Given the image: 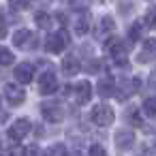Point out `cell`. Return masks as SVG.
Masks as SVG:
<instances>
[{
  "label": "cell",
  "instance_id": "cell-21",
  "mask_svg": "<svg viewBox=\"0 0 156 156\" xmlns=\"http://www.w3.org/2000/svg\"><path fill=\"white\" fill-rule=\"evenodd\" d=\"M47 156H69V154H66L64 143H54V145L47 150Z\"/></svg>",
  "mask_w": 156,
  "mask_h": 156
},
{
  "label": "cell",
  "instance_id": "cell-24",
  "mask_svg": "<svg viewBox=\"0 0 156 156\" xmlns=\"http://www.w3.org/2000/svg\"><path fill=\"white\" fill-rule=\"evenodd\" d=\"M88 156H107V152H105V147H103V145L94 143V145H90V152H88Z\"/></svg>",
  "mask_w": 156,
  "mask_h": 156
},
{
  "label": "cell",
  "instance_id": "cell-13",
  "mask_svg": "<svg viewBox=\"0 0 156 156\" xmlns=\"http://www.w3.org/2000/svg\"><path fill=\"white\" fill-rule=\"evenodd\" d=\"M34 45V37H32V32L30 30H17L15 34H13V45H17V47H24V45Z\"/></svg>",
  "mask_w": 156,
  "mask_h": 156
},
{
  "label": "cell",
  "instance_id": "cell-16",
  "mask_svg": "<svg viewBox=\"0 0 156 156\" xmlns=\"http://www.w3.org/2000/svg\"><path fill=\"white\" fill-rule=\"evenodd\" d=\"M98 32H101V34H111V32H115V22H113V17L105 15V17L101 20V24H98Z\"/></svg>",
  "mask_w": 156,
  "mask_h": 156
},
{
  "label": "cell",
  "instance_id": "cell-23",
  "mask_svg": "<svg viewBox=\"0 0 156 156\" xmlns=\"http://www.w3.org/2000/svg\"><path fill=\"white\" fill-rule=\"evenodd\" d=\"M139 37H141V24H133L130 30H128V39L130 41H137Z\"/></svg>",
  "mask_w": 156,
  "mask_h": 156
},
{
  "label": "cell",
  "instance_id": "cell-1",
  "mask_svg": "<svg viewBox=\"0 0 156 156\" xmlns=\"http://www.w3.org/2000/svg\"><path fill=\"white\" fill-rule=\"evenodd\" d=\"M71 43V37L66 30H60V32H49L47 39H45V49L49 54H62Z\"/></svg>",
  "mask_w": 156,
  "mask_h": 156
},
{
  "label": "cell",
  "instance_id": "cell-22",
  "mask_svg": "<svg viewBox=\"0 0 156 156\" xmlns=\"http://www.w3.org/2000/svg\"><path fill=\"white\" fill-rule=\"evenodd\" d=\"M143 109H145V113L147 115H156V96H150V98H145V103H143Z\"/></svg>",
  "mask_w": 156,
  "mask_h": 156
},
{
  "label": "cell",
  "instance_id": "cell-20",
  "mask_svg": "<svg viewBox=\"0 0 156 156\" xmlns=\"http://www.w3.org/2000/svg\"><path fill=\"white\" fill-rule=\"evenodd\" d=\"M49 22H51V20H49V15H47L45 11H39V13L34 15V24H37L39 28H47Z\"/></svg>",
  "mask_w": 156,
  "mask_h": 156
},
{
  "label": "cell",
  "instance_id": "cell-8",
  "mask_svg": "<svg viewBox=\"0 0 156 156\" xmlns=\"http://www.w3.org/2000/svg\"><path fill=\"white\" fill-rule=\"evenodd\" d=\"M113 141H115V145H118L120 150H128V147H133V143H135V133H133V130H126V128H120V130H115Z\"/></svg>",
  "mask_w": 156,
  "mask_h": 156
},
{
  "label": "cell",
  "instance_id": "cell-25",
  "mask_svg": "<svg viewBox=\"0 0 156 156\" xmlns=\"http://www.w3.org/2000/svg\"><path fill=\"white\" fill-rule=\"evenodd\" d=\"M145 22L152 26V28H156V9H152V11H147V17H145Z\"/></svg>",
  "mask_w": 156,
  "mask_h": 156
},
{
  "label": "cell",
  "instance_id": "cell-2",
  "mask_svg": "<svg viewBox=\"0 0 156 156\" xmlns=\"http://www.w3.org/2000/svg\"><path fill=\"white\" fill-rule=\"evenodd\" d=\"M90 118H92V122L96 124V126H109L111 122H113V109L109 107V105H105V103H98V105H94L92 107V111H90Z\"/></svg>",
  "mask_w": 156,
  "mask_h": 156
},
{
  "label": "cell",
  "instance_id": "cell-27",
  "mask_svg": "<svg viewBox=\"0 0 156 156\" xmlns=\"http://www.w3.org/2000/svg\"><path fill=\"white\" fill-rule=\"evenodd\" d=\"M7 37V26H5V22L0 20V39H5Z\"/></svg>",
  "mask_w": 156,
  "mask_h": 156
},
{
  "label": "cell",
  "instance_id": "cell-11",
  "mask_svg": "<svg viewBox=\"0 0 156 156\" xmlns=\"http://www.w3.org/2000/svg\"><path fill=\"white\" fill-rule=\"evenodd\" d=\"M156 58V39H147L145 43H143V49H141V54L137 56V60L139 62H150V60H154Z\"/></svg>",
  "mask_w": 156,
  "mask_h": 156
},
{
  "label": "cell",
  "instance_id": "cell-7",
  "mask_svg": "<svg viewBox=\"0 0 156 156\" xmlns=\"http://www.w3.org/2000/svg\"><path fill=\"white\" fill-rule=\"evenodd\" d=\"M58 90V79L51 71H45L41 77H39V92L45 96V94H54Z\"/></svg>",
  "mask_w": 156,
  "mask_h": 156
},
{
  "label": "cell",
  "instance_id": "cell-10",
  "mask_svg": "<svg viewBox=\"0 0 156 156\" xmlns=\"http://www.w3.org/2000/svg\"><path fill=\"white\" fill-rule=\"evenodd\" d=\"M73 92H75V101H77L79 105H86V103L90 101V96H92V83H90V81H79V83L73 88Z\"/></svg>",
  "mask_w": 156,
  "mask_h": 156
},
{
  "label": "cell",
  "instance_id": "cell-15",
  "mask_svg": "<svg viewBox=\"0 0 156 156\" xmlns=\"http://www.w3.org/2000/svg\"><path fill=\"white\" fill-rule=\"evenodd\" d=\"M98 94H101L103 98H109L111 94H115V83H113L111 79H103V81H98Z\"/></svg>",
  "mask_w": 156,
  "mask_h": 156
},
{
  "label": "cell",
  "instance_id": "cell-3",
  "mask_svg": "<svg viewBox=\"0 0 156 156\" xmlns=\"http://www.w3.org/2000/svg\"><path fill=\"white\" fill-rule=\"evenodd\" d=\"M41 111H43V115H45V120L47 122H62L64 120V107L58 103V101H45L43 105H41Z\"/></svg>",
  "mask_w": 156,
  "mask_h": 156
},
{
  "label": "cell",
  "instance_id": "cell-9",
  "mask_svg": "<svg viewBox=\"0 0 156 156\" xmlns=\"http://www.w3.org/2000/svg\"><path fill=\"white\" fill-rule=\"evenodd\" d=\"M32 77H34V66L30 62H22V64L15 66V79L20 83H30Z\"/></svg>",
  "mask_w": 156,
  "mask_h": 156
},
{
  "label": "cell",
  "instance_id": "cell-18",
  "mask_svg": "<svg viewBox=\"0 0 156 156\" xmlns=\"http://www.w3.org/2000/svg\"><path fill=\"white\" fill-rule=\"evenodd\" d=\"M13 64V51L7 47H0V66H9Z\"/></svg>",
  "mask_w": 156,
  "mask_h": 156
},
{
  "label": "cell",
  "instance_id": "cell-28",
  "mask_svg": "<svg viewBox=\"0 0 156 156\" xmlns=\"http://www.w3.org/2000/svg\"><path fill=\"white\" fill-rule=\"evenodd\" d=\"M152 156H156V145H154V147H152Z\"/></svg>",
  "mask_w": 156,
  "mask_h": 156
},
{
  "label": "cell",
  "instance_id": "cell-26",
  "mask_svg": "<svg viewBox=\"0 0 156 156\" xmlns=\"http://www.w3.org/2000/svg\"><path fill=\"white\" fill-rule=\"evenodd\" d=\"M37 145H30V147H26V156H37Z\"/></svg>",
  "mask_w": 156,
  "mask_h": 156
},
{
  "label": "cell",
  "instance_id": "cell-14",
  "mask_svg": "<svg viewBox=\"0 0 156 156\" xmlns=\"http://www.w3.org/2000/svg\"><path fill=\"white\" fill-rule=\"evenodd\" d=\"M62 73H64V75H75V73H79V62H77L73 56L64 58V60H62Z\"/></svg>",
  "mask_w": 156,
  "mask_h": 156
},
{
  "label": "cell",
  "instance_id": "cell-17",
  "mask_svg": "<svg viewBox=\"0 0 156 156\" xmlns=\"http://www.w3.org/2000/svg\"><path fill=\"white\" fill-rule=\"evenodd\" d=\"M124 115H126V122H128V124H133V126H141V118H139V111H137L135 107H128Z\"/></svg>",
  "mask_w": 156,
  "mask_h": 156
},
{
  "label": "cell",
  "instance_id": "cell-12",
  "mask_svg": "<svg viewBox=\"0 0 156 156\" xmlns=\"http://www.w3.org/2000/svg\"><path fill=\"white\" fill-rule=\"evenodd\" d=\"M109 54H111V60H113L115 64H120V66H126V62H128V51L124 49V45L115 43V45L109 49Z\"/></svg>",
  "mask_w": 156,
  "mask_h": 156
},
{
  "label": "cell",
  "instance_id": "cell-4",
  "mask_svg": "<svg viewBox=\"0 0 156 156\" xmlns=\"http://www.w3.org/2000/svg\"><path fill=\"white\" fill-rule=\"evenodd\" d=\"M139 88H141V79H139V77H135V79H126V81H120V83H115V96L122 98V101H126V98H130Z\"/></svg>",
  "mask_w": 156,
  "mask_h": 156
},
{
  "label": "cell",
  "instance_id": "cell-5",
  "mask_svg": "<svg viewBox=\"0 0 156 156\" xmlns=\"http://www.w3.org/2000/svg\"><path fill=\"white\" fill-rule=\"evenodd\" d=\"M5 96H7L11 107H20L26 101V92H24V88L20 83H7L5 86Z\"/></svg>",
  "mask_w": 156,
  "mask_h": 156
},
{
  "label": "cell",
  "instance_id": "cell-19",
  "mask_svg": "<svg viewBox=\"0 0 156 156\" xmlns=\"http://www.w3.org/2000/svg\"><path fill=\"white\" fill-rule=\"evenodd\" d=\"M90 28V22H88V15H81L77 22H75V32L77 34H86Z\"/></svg>",
  "mask_w": 156,
  "mask_h": 156
},
{
  "label": "cell",
  "instance_id": "cell-6",
  "mask_svg": "<svg viewBox=\"0 0 156 156\" xmlns=\"http://www.w3.org/2000/svg\"><path fill=\"white\" fill-rule=\"evenodd\" d=\"M30 130H32L30 120H28V118H17V120L11 124V128H9V137L15 139V141H20V139H24L26 135H30Z\"/></svg>",
  "mask_w": 156,
  "mask_h": 156
}]
</instances>
